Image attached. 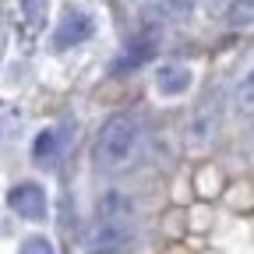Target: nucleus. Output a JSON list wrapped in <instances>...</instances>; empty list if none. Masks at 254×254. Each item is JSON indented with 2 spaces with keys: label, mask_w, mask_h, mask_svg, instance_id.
I'll return each mask as SVG.
<instances>
[{
  "label": "nucleus",
  "mask_w": 254,
  "mask_h": 254,
  "mask_svg": "<svg viewBox=\"0 0 254 254\" xmlns=\"http://www.w3.org/2000/svg\"><path fill=\"white\" fill-rule=\"evenodd\" d=\"M138 138H141L138 120H134L131 113H113V117L103 124L99 138H95V159H99V166H106V170H120L127 159L134 155Z\"/></svg>",
  "instance_id": "f257e3e1"
},
{
  "label": "nucleus",
  "mask_w": 254,
  "mask_h": 254,
  "mask_svg": "<svg viewBox=\"0 0 254 254\" xmlns=\"http://www.w3.org/2000/svg\"><path fill=\"white\" fill-rule=\"evenodd\" d=\"M131 240H134V233L124 219H99L85 233V251L88 254H120V251H127Z\"/></svg>",
  "instance_id": "f03ea898"
},
{
  "label": "nucleus",
  "mask_w": 254,
  "mask_h": 254,
  "mask_svg": "<svg viewBox=\"0 0 254 254\" xmlns=\"http://www.w3.org/2000/svg\"><path fill=\"white\" fill-rule=\"evenodd\" d=\"M226 21H230L233 28L254 25V0H233V4L226 7Z\"/></svg>",
  "instance_id": "0eeeda50"
},
{
  "label": "nucleus",
  "mask_w": 254,
  "mask_h": 254,
  "mask_svg": "<svg viewBox=\"0 0 254 254\" xmlns=\"http://www.w3.org/2000/svg\"><path fill=\"white\" fill-rule=\"evenodd\" d=\"M233 110L240 117H254V67L240 74V81L233 85Z\"/></svg>",
  "instance_id": "423d86ee"
},
{
  "label": "nucleus",
  "mask_w": 254,
  "mask_h": 254,
  "mask_svg": "<svg viewBox=\"0 0 254 254\" xmlns=\"http://www.w3.org/2000/svg\"><path fill=\"white\" fill-rule=\"evenodd\" d=\"M46 4H50V0H21V7L28 11V18H32V21H39V18L46 14Z\"/></svg>",
  "instance_id": "ddd939ff"
},
{
  "label": "nucleus",
  "mask_w": 254,
  "mask_h": 254,
  "mask_svg": "<svg viewBox=\"0 0 254 254\" xmlns=\"http://www.w3.org/2000/svg\"><path fill=\"white\" fill-rule=\"evenodd\" d=\"M88 36H92V21H88V14L71 11L67 18L60 21V28H57V46H74V43H81V39H88Z\"/></svg>",
  "instance_id": "20e7f679"
},
{
  "label": "nucleus",
  "mask_w": 254,
  "mask_h": 254,
  "mask_svg": "<svg viewBox=\"0 0 254 254\" xmlns=\"http://www.w3.org/2000/svg\"><path fill=\"white\" fill-rule=\"evenodd\" d=\"M187 85H190V71L180 67V64H163L155 71V88L163 95H180V92H187Z\"/></svg>",
  "instance_id": "39448f33"
},
{
  "label": "nucleus",
  "mask_w": 254,
  "mask_h": 254,
  "mask_svg": "<svg viewBox=\"0 0 254 254\" xmlns=\"http://www.w3.org/2000/svg\"><path fill=\"white\" fill-rule=\"evenodd\" d=\"M32 152H36L39 163H50V159L57 155V134H53V131H43V134L36 138V145H32Z\"/></svg>",
  "instance_id": "1a4fd4ad"
},
{
  "label": "nucleus",
  "mask_w": 254,
  "mask_h": 254,
  "mask_svg": "<svg viewBox=\"0 0 254 254\" xmlns=\"http://www.w3.org/2000/svg\"><path fill=\"white\" fill-rule=\"evenodd\" d=\"M212 131H215V113L201 110V113L194 117V124H190V138H194V141H205Z\"/></svg>",
  "instance_id": "9d476101"
},
{
  "label": "nucleus",
  "mask_w": 254,
  "mask_h": 254,
  "mask_svg": "<svg viewBox=\"0 0 254 254\" xmlns=\"http://www.w3.org/2000/svg\"><path fill=\"white\" fill-rule=\"evenodd\" d=\"M152 57V46L148 43H138V50H127L117 64H113V74H120V71H127V67H138V64H145Z\"/></svg>",
  "instance_id": "6e6552de"
},
{
  "label": "nucleus",
  "mask_w": 254,
  "mask_h": 254,
  "mask_svg": "<svg viewBox=\"0 0 254 254\" xmlns=\"http://www.w3.org/2000/svg\"><path fill=\"white\" fill-rule=\"evenodd\" d=\"M7 205L25 219H46V194H43V187L32 184V180H21L7 190Z\"/></svg>",
  "instance_id": "7ed1b4c3"
},
{
  "label": "nucleus",
  "mask_w": 254,
  "mask_h": 254,
  "mask_svg": "<svg viewBox=\"0 0 254 254\" xmlns=\"http://www.w3.org/2000/svg\"><path fill=\"white\" fill-rule=\"evenodd\" d=\"M159 4H163V11H170L177 18H187L190 7H194V0H159Z\"/></svg>",
  "instance_id": "f8f14e48"
},
{
  "label": "nucleus",
  "mask_w": 254,
  "mask_h": 254,
  "mask_svg": "<svg viewBox=\"0 0 254 254\" xmlns=\"http://www.w3.org/2000/svg\"><path fill=\"white\" fill-rule=\"evenodd\" d=\"M18 254H53V244H50L46 237H28Z\"/></svg>",
  "instance_id": "9b49d317"
}]
</instances>
